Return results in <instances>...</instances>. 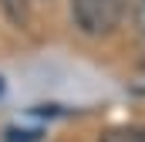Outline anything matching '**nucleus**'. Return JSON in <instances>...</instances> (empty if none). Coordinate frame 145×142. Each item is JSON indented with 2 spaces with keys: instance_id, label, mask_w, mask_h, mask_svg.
Wrapping results in <instances>:
<instances>
[{
  "instance_id": "5",
  "label": "nucleus",
  "mask_w": 145,
  "mask_h": 142,
  "mask_svg": "<svg viewBox=\"0 0 145 142\" xmlns=\"http://www.w3.org/2000/svg\"><path fill=\"white\" fill-rule=\"evenodd\" d=\"M0 91H3V78H0Z\"/></svg>"
},
{
  "instance_id": "2",
  "label": "nucleus",
  "mask_w": 145,
  "mask_h": 142,
  "mask_svg": "<svg viewBox=\"0 0 145 142\" xmlns=\"http://www.w3.org/2000/svg\"><path fill=\"white\" fill-rule=\"evenodd\" d=\"M98 142H145V125H111L98 135Z\"/></svg>"
},
{
  "instance_id": "1",
  "label": "nucleus",
  "mask_w": 145,
  "mask_h": 142,
  "mask_svg": "<svg viewBox=\"0 0 145 142\" xmlns=\"http://www.w3.org/2000/svg\"><path fill=\"white\" fill-rule=\"evenodd\" d=\"M125 17L121 0H71V20L84 37H108Z\"/></svg>"
},
{
  "instance_id": "3",
  "label": "nucleus",
  "mask_w": 145,
  "mask_h": 142,
  "mask_svg": "<svg viewBox=\"0 0 145 142\" xmlns=\"http://www.w3.org/2000/svg\"><path fill=\"white\" fill-rule=\"evenodd\" d=\"M0 10L14 27H27L31 20V0H0Z\"/></svg>"
},
{
  "instance_id": "4",
  "label": "nucleus",
  "mask_w": 145,
  "mask_h": 142,
  "mask_svg": "<svg viewBox=\"0 0 145 142\" xmlns=\"http://www.w3.org/2000/svg\"><path fill=\"white\" fill-rule=\"evenodd\" d=\"M135 27L145 37V0H135Z\"/></svg>"
}]
</instances>
